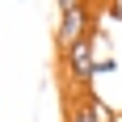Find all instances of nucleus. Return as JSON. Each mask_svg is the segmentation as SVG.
<instances>
[{
  "instance_id": "obj_1",
  "label": "nucleus",
  "mask_w": 122,
  "mask_h": 122,
  "mask_svg": "<svg viewBox=\"0 0 122 122\" xmlns=\"http://www.w3.org/2000/svg\"><path fill=\"white\" fill-rule=\"evenodd\" d=\"M93 17H88V4L84 9H72V13H59V25H55V51H72L76 42H84L88 34H93Z\"/></svg>"
},
{
  "instance_id": "obj_2",
  "label": "nucleus",
  "mask_w": 122,
  "mask_h": 122,
  "mask_svg": "<svg viewBox=\"0 0 122 122\" xmlns=\"http://www.w3.org/2000/svg\"><path fill=\"white\" fill-rule=\"evenodd\" d=\"M93 63H97L93 34H88L84 42H76L72 51H63V67H67V76H72L76 84H88V80H93Z\"/></svg>"
},
{
  "instance_id": "obj_3",
  "label": "nucleus",
  "mask_w": 122,
  "mask_h": 122,
  "mask_svg": "<svg viewBox=\"0 0 122 122\" xmlns=\"http://www.w3.org/2000/svg\"><path fill=\"white\" fill-rule=\"evenodd\" d=\"M72 122H101V101H97V97L80 101V105L72 110Z\"/></svg>"
},
{
  "instance_id": "obj_4",
  "label": "nucleus",
  "mask_w": 122,
  "mask_h": 122,
  "mask_svg": "<svg viewBox=\"0 0 122 122\" xmlns=\"http://www.w3.org/2000/svg\"><path fill=\"white\" fill-rule=\"evenodd\" d=\"M105 72H118V59L114 55H97V63H93V76H105Z\"/></svg>"
},
{
  "instance_id": "obj_5",
  "label": "nucleus",
  "mask_w": 122,
  "mask_h": 122,
  "mask_svg": "<svg viewBox=\"0 0 122 122\" xmlns=\"http://www.w3.org/2000/svg\"><path fill=\"white\" fill-rule=\"evenodd\" d=\"M59 4V13H72V9H84V0H55Z\"/></svg>"
},
{
  "instance_id": "obj_6",
  "label": "nucleus",
  "mask_w": 122,
  "mask_h": 122,
  "mask_svg": "<svg viewBox=\"0 0 122 122\" xmlns=\"http://www.w3.org/2000/svg\"><path fill=\"white\" fill-rule=\"evenodd\" d=\"M17 4H25V0H17Z\"/></svg>"
}]
</instances>
